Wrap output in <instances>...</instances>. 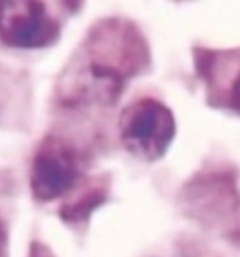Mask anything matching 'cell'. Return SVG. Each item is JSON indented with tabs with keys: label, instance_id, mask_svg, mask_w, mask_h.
Instances as JSON below:
<instances>
[{
	"label": "cell",
	"instance_id": "cell-1",
	"mask_svg": "<svg viewBox=\"0 0 240 257\" xmlns=\"http://www.w3.org/2000/svg\"><path fill=\"white\" fill-rule=\"evenodd\" d=\"M146 62V44L134 26L114 20L96 24L65 69L59 96L68 105L111 104Z\"/></svg>",
	"mask_w": 240,
	"mask_h": 257
},
{
	"label": "cell",
	"instance_id": "cell-2",
	"mask_svg": "<svg viewBox=\"0 0 240 257\" xmlns=\"http://www.w3.org/2000/svg\"><path fill=\"white\" fill-rule=\"evenodd\" d=\"M176 134L173 113L162 102L144 98L120 116V139L123 146L144 161L159 160L170 148Z\"/></svg>",
	"mask_w": 240,
	"mask_h": 257
},
{
	"label": "cell",
	"instance_id": "cell-3",
	"mask_svg": "<svg viewBox=\"0 0 240 257\" xmlns=\"http://www.w3.org/2000/svg\"><path fill=\"white\" fill-rule=\"evenodd\" d=\"M182 197L192 218L227 236L240 233V197L228 176L197 178Z\"/></svg>",
	"mask_w": 240,
	"mask_h": 257
},
{
	"label": "cell",
	"instance_id": "cell-4",
	"mask_svg": "<svg viewBox=\"0 0 240 257\" xmlns=\"http://www.w3.org/2000/svg\"><path fill=\"white\" fill-rule=\"evenodd\" d=\"M60 21L44 0H0V42L18 50H38L57 42Z\"/></svg>",
	"mask_w": 240,
	"mask_h": 257
},
{
	"label": "cell",
	"instance_id": "cell-5",
	"mask_svg": "<svg viewBox=\"0 0 240 257\" xmlns=\"http://www.w3.org/2000/svg\"><path fill=\"white\" fill-rule=\"evenodd\" d=\"M80 179L77 152L57 137H47L35 152L30 187L41 202H51L69 193Z\"/></svg>",
	"mask_w": 240,
	"mask_h": 257
},
{
	"label": "cell",
	"instance_id": "cell-6",
	"mask_svg": "<svg viewBox=\"0 0 240 257\" xmlns=\"http://www.w3.org/2000/svg\"><path fill=\"white\" fill-rule=\"evenodd\" d=\"M104 200H105V191L102 188H92L80 199L66 203L60 211V217L66 223L84 221L89 218L90 212H93L95 208H98Z\"/></svg>",
	"mask_w": 240,
	"mask_h": 257
},
{
	"label": "cell",
	"instance_id": "cell-7",
	"mask_svg": "<svg viewBox=\"0 0 240 257\" xmlns=\"http://www.w3.org/2000/svg\"><path fill=\"white\" fill-rule=\"evenodd\" d=\"M230 95H231V105H233V108L237 110L240 113V72L239 75H237V78L233 83Z\"/></svg>",
	"mask_w": 240,
	"mask_h": 257
},
{
	"label": "cell",
	"instance_id": "cell-8",
	"mask_svg": "<svg viewBox=\"0 0 240 257\" xmlns=\"http://www.w3.org/2000/svg\"><path fill=\"white\" fill-rule=\"evenodd\" d=\"M29 257H53V256H51L50 250H48L45 245H42V244H39V242H38V244H33V245H32Z\"/></svg>",
	"mask_w": 240,
	"mask_h": 257
},
{
	"label": "cell",
	"instance_id": "cell-9",
	"mask_svg": "<svg viewBox=\"0 0 240 257\" xmlns=\"http://www.w3.org/2000/svg\"><path fill=\"white\" fill-rule=\"evenodd\" d=\"M62 3H63V6L68 9V11H71V12H75V11H78L80 9V6L83 5V0H60Z\"/></svg>",
	"mask_w": 240,
	"mask_h": 257
}]
</instances>
